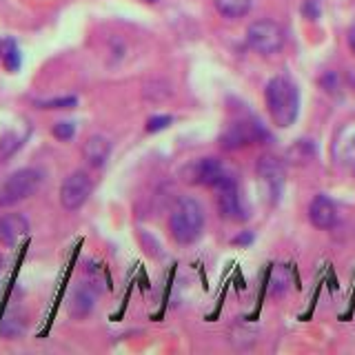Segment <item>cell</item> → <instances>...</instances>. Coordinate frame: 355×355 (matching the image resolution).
<instances>
[{"instance_id": "1", "label": "cell", "mask_w": 355, "mask_h": 355, "mask_svg": "<svg viewBox=\"0 0 355 355\" xmlns=\"http://www.w3.org/2000/svg\"><path fill=\"white\" fill-rule=\"evenodd\" d=\"M264 100L269 116L277 127H291L300 114V92L295 83L284 76H275L264 89Z\"/></svg>"}, {"instance_id": "2", "label": "cell", "mask_w": 355, "mask_h": 355, "mask_svg": "<svg viewBox=\"0 0 355 355\" xmlns=\"http://www.w3.org/2000/svg\"><path fill=\"white\" fill-rule=\"evenodd\" d=\"M171 236L178 244H193L205 231V209L196 198H180L169 218Z\"/></svg>"}, {"instance_id": "3", "label": "cell", "mask_w": 355, "mask_h": 355, "mask_svg": "<svg viewBox=\"0 0 355 355\" xmlns=\"http://www.w3.org/2000/svg\"><path fill=\"white\" fill-rule=\"evenodd\" d=\"M42 187V171L33 169V166H25L11 173L7 180L0 184V209L14 207L22 200L31 198L33 193Z\"/></svg>"}, {"instance_id": "4", "label": "cell", "mask_w": 355, "mask_h": 355, "mask_svg": "<svg viewBox=\"0 0 355 355\" xmlns=\"http://www.w3.org/2000/svg\"><path fill=\"white\" fill-rule=\"evenodd\" d=\"M247 42L253 51L262 55H273L284 47V29L275 20L260 18L247 29Z\"/></svg>"}, {"instance_id": "5", "label": "cell", "mask_w": 355, "mask_h": 355, "mask_svg": "<svg viewBox=\"0 0 355 355\" xmlns=\"http://www.w3.org/2000/svg\"><path fill=\"white\" fill-rule=\"evenodd\" d=\"M211 189L216 191V202H218V211L222 218H227L231 222L247 220V209L242 207V196H240V189L233 173L227 171Z\"/></svg>"}, {"instance_id": "6", "label": "cell", "mask_w": 355, "mask_h": 355, "mask_svg": "<svg viewBox=\"0 0 355 355\" xmlns=\"http://www.w3.org/2000/svg\"><path fill=\"white\" fill-rule=\"evenodd\" d=\"M94 191V182L87 171H73L60 187V205L64 211H78Z\"/></svg>"}, {"instance_id": "7", "label": "cell", "mask_w": 355, "mask_h": 355, "mask_svg": "<svg viewBox=\"0 0 355 355\" xmlns=\"http://www.w3.org/2000/svg\"><path fill=\"white\" fill-rule=\"evenodd\" d=\"M262 138H269L266 131L262 129V125L258 122H233V125L227 127V131L222 133L220 144L222 149H229V151H236L247 147V144H253Z\"/></svg>"}, {"instance_id": "8", "label": "cell", "mask_w": 355, "mask_h": 355, "mask_svg": "<svg viewBox=\"0 0 355 355\" xmlns=\"http://www.w3.org/2000/svg\"><path fill=\"white\" fill-rule=\"evenodd\" d=\"M225 173H227V169L216 158H198L193 162H189L182 169V180L189 184L214 187Z\"/></svg>"}, {"instance_id": "9", "label": "cell", "mask_w": 355, "mask_h": 355, "mask_svg": "<svg viewBox=\"0 0 355 355\" xmlns=\"http://www.w3.org/2000/svg\"><path fill=\"white\" fill-rule=\"evenodd\" d=\"M258 175L262 178V182L269 189V193L275 200H280L282 189H284V166L282 162L273 158V155H262L258 162Z\"/></svg>"}, {"instance_id": "10", "label": "cell", "mask_w": 355, "mask_h": 355, "mask_svg": "<svg viewBox=\"0 0 355 355\" xmlns=\"http://www.w3.org/2000/svg\"><path fill=\"white\" fill-rule=\"evenodd\" d=\"M309 220H311V225H313L315 229H322V231H329L336 227V222H338V207L336 202L324 196V193H320L313 198V202L309 205Z\"/></svg>"}, {"instance_id": "11", "label": "cell", "mask_w": 355, "mask_h": 355, "mask_svg": "<svg viewBox=\"0 0 355 355\" xmlns=\"http://www.w3.org/2000/svg\"><path fill=\"white\" fill-rule=\"evenodd\" d=\"M29 233V220L22 214L0 216V244L3 247H16L20 238Z\"/></svg>"}, {"instance_id": "12", "label": "cell", "mask_w": 355, "mask_h": 355, "mask_svg": "<svg viewBox=\"0 0 355 355\" xmlns=\"http://www.w3.org/2000/svg\"><path fill=\"white\" fill-rule=\"evenodd\" d=\"M96 306V293L94 288L89 284H83V286H76L71 295H69V304H67V311H69V315L73 320H85L89 313L94 311Z\"/></svg>"}, {"instance_id": "13", "label": "cell", "mask_w": 355, "mask_h": 355, "mask_svg": "<svg viewBox=\"0 0 355 355\" xmlns=\"http://www.w3.org/2000/svg\"><path fill=\"white\" fill-rule=\"evenodd\" d=\"M109 155H111V142L105 136H98L96 133V136L87 138V142L83 144V158L87 160L89 166H94V169L105 166Z\"/></svg>"}, {"instance_id": "14", "label": "cell", "mask_w": 355, "mask_h": 355, "mask_svg": "<svg viewBox=\"0 0 355 355\" xmlns=\"http://www.w3.org/2000/svg\"><path fill=\"white\" fill-rule=\"evenodd\" d=\"M214 5L225 18H244L251 11V0H214Z\"/></svg>"}, {"instance_id": "15", "label": "cell", "mask_w": 355, "mask_h": 355, "mask_svg": "<svg viewBox=\"0 0 355 355\" xmlns=\"http://www.w3.org/2000/svg\"><path fill=\"white\" fill-rule=\"evenodd\" d=\"M0 60H3L7 71H18L20 69V51H18V44L11 38L0 40Z\"/></svg>"}, {"instance_id": "16", "label": "cell", "mask_w": 355, "mask_h": 355, "mask_svg": "<svg viewBox=\"0 0 355 355\" xmlns=\"http://www.w3.org/2000/svg\"><path fill=\"white\" fill-rule=\"evenodd\" d=\"M20 144H22V138H18L16 133H5V136L0 138V162H5L9 155H14Z\"/></svg>"}, {"instance_id": "17", "label": "cell", "mask_w": 355, "mask_h": 355, "mask_svg": "<svg viewBox=\"0 0 355 355\" xmlns=\"http://www.w3.org/2000/svg\"><path fill=\"white\" fill-rule=\"evenodd\" d=\"M40 109H73L78 105L76 96H62V98H53V100H40L36 103Z\"/></svg>"}, {"instance_id": "18", "label": "cell", "mask_w": 355, "mask_h": 355, "mask_svg": "<svg viewBox=\"0 0 355 355\" xmlns=\"http://www.w3.org/2000/svg\"><path fill=\"white\" fill-rule=\"evenodd\" d=\"M51 133H53V138H55V140H60V142H69V140L76 136V125H73V122H67V120L55 122L53 129H51Z\"/></svg>"}, {"instance_id": "19", "label": "cell", "mask_w": 355, "mask_h": 355, "mask_svg": "<svg viewBox=\"0 0 355 355\" xmlns=\"http://www.w3.org/2000/svg\"><path fill=\"white\" fill-rule=\"evenodd\" d=\"M164 87H169V85H164V83H153V85H147L144 87V98L151 100V103H162V100H166L171 94H160V89Z\"/></svg>"}, {"instance_id": "20", "label": "cell", "mask_w": 355, "mask_h": 355, "mask_svg": "<svg viewBox=\"0 0 355 355\" xmlns=\"http://www.w3.org/2000/svg\"><path fill=\"white\" fill-rule=\"evenodd\" d=\"M173 122V118L171 116H153V118H149L147 120V131L149 133H155V131H162V129H166Z\"/></svg>"}, {"instance_id": "21", "label": "cell", "mask_w": 355, "mask_h": 355, "mask_svg": "<svg viewBox=\"0 0 355 355\" xmlns=\"http://www.w3.org/2000/svg\"><path fill=\"white\" fill-rule=\"evenodd\" d=\"M253 242V233H244V236H238L233 240V244H251Z\"/></svg>"}, {"instance_id": "22", "label": "cell", "mask_w": 355, "mask_h": 355, "mask_svg": "<svg viewBox=\"0 0 355 355\" xmlns=\"http://www.w3.org/2000/svg\"><path fill=\"white\" fill-rule=\"evenodd\" d=\"M347 40H349V47H351V51L355 53V27H351V29H349V36H347Z\"/></svg>"}, {"instance_id": "23", "label": "cell", "mask_w": 355, "mask_h": 355, "mask_svg": "<svg viewBox=\"0 0 355 355\" xmlns=\"http://www.w3.org/2000/svg\"><path fill=\"white\" fill-rule=\"evenodd\" d=\"M0 269H3V255H0Z\"/></svg>"}, {"instance_id": "24", "label": "cell", "mask_w": 355, "mask_h": 355, "mask_svg": "<svg viewBox=\"0 0 355 355\" xmlns=\"http://www.w3.org/2000/svg\"><path fill=\"white\" fill-rule=\"evenodd\" d=\"M0 291H3V284H0Z\"/></svg>"}]
</instances>
